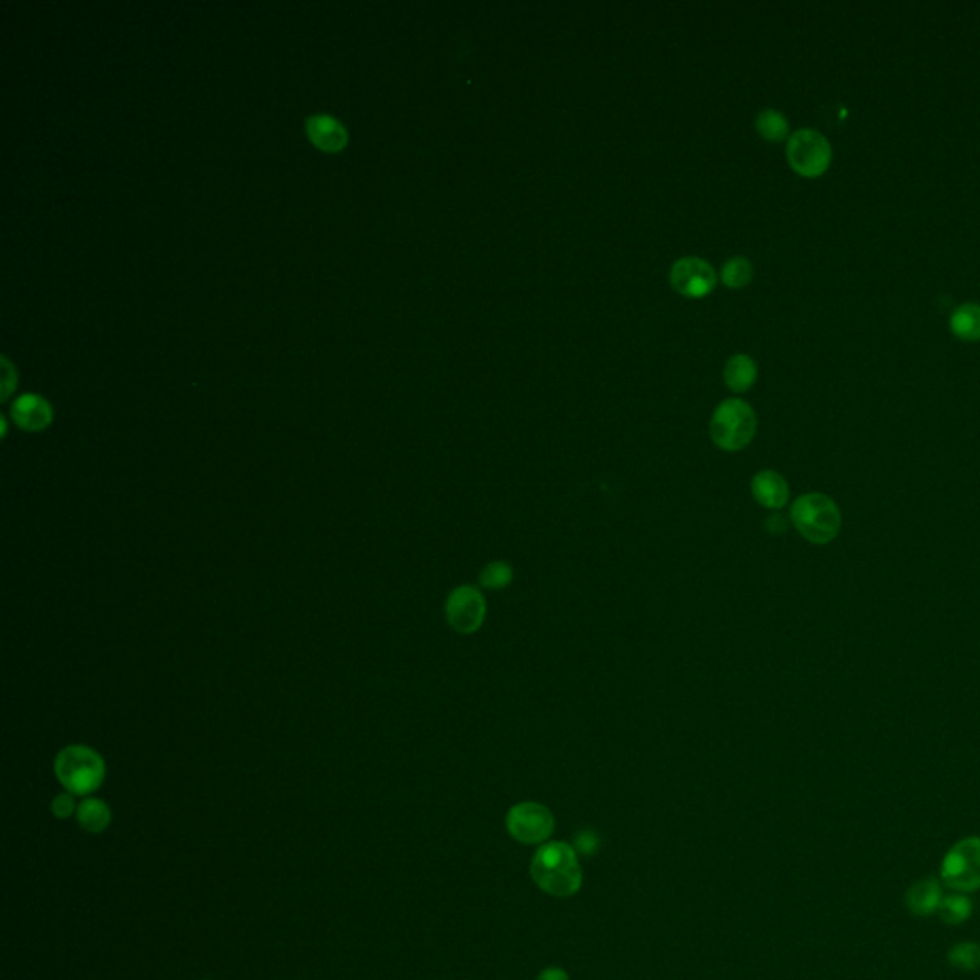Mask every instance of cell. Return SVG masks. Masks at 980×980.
<instances>
[{
	"label": "cell",
	"instance_id": "5",
	"mask_svg": "<svg viewBox=\"0 0 980 980\" xmlns=\"http://www.w3.org/2000/svg\"><path fill=\"white\" fill-rule=\"evenodd\" d=\"M831 159V144L820 131L801 129L789 136L787 161L791 169L804 179H818L825 175Z\"/></svg>",
	"mask_w": 980,
	"mask_h": 980
},
{
	"label": "cell",
	"instance_id": "4",
	"mask_svg": "<svg viewBox=\"0 0 980 980\" xmlns=\"http://www.w3.org/2000/svg\"><path fill=\"white\" fill-rule=\"evenodd\" d=\"M758 420L751 404L741 399L720 402L711 418V439L724 452H739L757 435Z\"/></svg>",
	"mask_w": 980,
	"mask_h": 980
},
{
	"label": "cell",
	"instance_id": "22",
	"mask_svg": "<svg viewBox=\"0 0 980 980\" xmlns=\"http://www.w3.org/2000/svg\"><path fill=\"white\" fill-rule=\"evenodd\" d=\"M75 795L71 793H60L52 801V814L60 820H67L69 816L77 814V802L73 799Z\"/></svg>",
	"mask_w": 980,
	"mask_h": 980
},
{
	"label": "cell",
	"instance_id": "14",
	"mask_svg": "<svg viewBox=\"0 0 980 980\" xmlns=\"http://www.w3.org/2000/svg\"><path fill=\"white\" fill-rule=\"evenodd\" d=\"M757 362L749 355H734L726 362L724 381L734 393H747L757 383Z\"/></svg>",
	"mask_w": 980,
	"mask_h": 980
},
{
	"label": "cell",
	"instance_id": "18",
	"mask_svg": "<svg viewBox=\"0 0 980 980\" xmlns=\"http://www.w3.org/2000/svg\"><path fill=\"white\" fill-rule=\"evenodd\" d=\"M755 127H757L758 134L768 142H781L789 136L787 117L783 113L772 110V108L758 113Z\"/></svg>",
	"mask_w": 980,
	"mask_h": 980
},
{
	"label": "cell",
	"instance_id": "15",
	"mask_svg": "<svg viewBox=\"0 0 980 980\" xmlns=\"http://www.w3.org/2000/svg\"><path fill=\"white\" fill-rule=\"evenodd\" d=\"M77 822L89 833H102L112 824V810L106 802L89 797L77 806Z\"/></svg>",
	"mask_w": 980,
	"mask_h": 980
},
{
	"label": "cell",
	"instance_id": "10",
	"mask_svg": "<svg viewBox=\"0 0 980 980\" xmlns=\"http://www.w3.org/2000/svg\"><path fill=\"white\" fill-rule=\"evenodd\" d=\"M751 492L758 504L766 510H781L787 506L791 489L785 477L774 469H762L751 481Z\"/></svg>",
	"mask_w": 980,
	"mask_h": 980
},
{
	"label": "cell",
	"instance_id": "9",
	"mask_svg": "<svg viewBox=\"0 0 980 980\" xmlns=\"http://www.w3.org/2000/svg\"><path fill=\"white\" fill-rule=\"evenodd\" d=\"M670 284L688 299H703L716 288V272L705 259L682 257L670 268Z\"/></svg>",
	"mask_w": 980,
	"mask_h": 980
},
{
	"label": "cell",
	"instance_id": "13",
	"mask_svg": "<svg viewBox=\"0 0 980 980\" xmlns=\"http://www.w3.org/2000/svg\"><path fill=\"white\" fill-rule=\"evenodd\" d=\"M942 885L935 877H927L914 883L906 892V906L917 917L935 914L942 902Z\"/></svg>",
	"mask_w": 980,
	"mask_h": 980
},
{
	"label": "cell",
	"instance_id": "8",
	"mask_svg": "<svg viewBox=\"0 0 980 980\" xmlns=\"http://www.w3.org/2000/svg\"><path fill=\"white\" fill-rule=\"evenodd\" d=\"M446 621L458 634H475L487 619V598L479 586H456L445 603Z\"/></svg>",
	"mask_w": 980,
	"mask_h": 980
},
{
	"label": "cell",
	"instance_id": "23",
	"mask_svg": "<svg viewBox=\"0 0 980 980\" xmlns=\"http://www.w3.org/2000/svg\"><path fill=\"white\" fill-rule=\"evenodd\" d=\"M600 847V839L598 835L592 831V829H584L580 831L575 839V850L580 852V854H596V850Z\"/></svg>",
	"mask_w": 980,
	"mask_h": 980
},
{
	"label": "cell",
	"instance_id": "21",
	"mask_svg": "<svg viewBox=\"0 0 980 980\" xmlns=\"http://www.w3.org/2000/svg\"><path fill=\"white\" fill-rule=\"evenodd\" d=\"M948 963L954 967V969H959V971H979L980 969V944H975V942H961V944H956L950 952H948Z\"/></svg>",
	"mask_w": 980,
	"mask_h": 980
},
{
	"label": "cell",
	"instance_id": "16",
	"mask_svg": "<svg viewBox=\"0 0 980 980\" xmlns=\"http://www.w3.org/2000/svg\"><path fill=\"white\" fill-rule=\"evenodd\" d=\"M950 330L963 341H980L979 303H967L958 307L950 318Z\"/></svg>",
	"mask_w": 980,
	"mask_h": 980
},
{
	"label": "cell",
	"instance_id": "26",
	"mask_svg": "<svg viewBox=\"0 0 980 980\" xmlns=\"http://www.w3.org/2000/svg\"><path fill=\"white\" fill-rule=\"evenodd\" d=\"M4 364H6V368H4L6 376H4V391H2V397L6 399V397L10 395V391H12L14 383H16V378H12V368H10V364H8V360H6V358H4Z\"/></svg>",
	"mask_w": 980,
	"mask_h": 980
},
{
	"label": "cell",
	"instance_id": "2",
	"mask_svg": "<svg viewBox=\"0 0 980 980\" xmlns=\"http://www.w3.org/2000/svg\"><path fill=\"white\" fill-rule=\"evenodd\" d=\"M789 517L799 535L818 546L835 540L843 527V513L837 502L822 492L799 496L791 506Z\"/></svg>",
	"mask_w": 980,
	"mask_h": 980
},
{
	"label": "cell",
	"instance_id": "6",
	"mask_svg": "<svg viewBox=\"0 0 980 980\" xmlns=\"http://www.w3.org/2000/svg\"><path fill=\"white\" fill-rule=\"evenodd\" d=\"M940 881L956 892L980 889V837H965L950 848L940 864Z\"/></svg>",
	"mask_w": 980,
	"mask_h": 980
},
{
	"label": "cell",
	"instance_id": "17",
	"mask_svg": "<svg viewBox=\"0 0 980 980\" xmlns=\"http://www.w3.org/2000/svg\"><path fill=\"white\" fill-rule=\"evenodd\" d=\"M936 914L946 925H961L973 914V902L963 892L950 894L942 898Z\"/></svg>",
	"mask_w": 980,
	"mask_h": 980
},
{
	"label": "cell",
	"instance_id": "1",
	"mask_svg": "<svg viewBox=\"0 0 980 980\" xmlns=\"http://www.w3.org/2000/svg\"><path fill=\"white\" fill-rule=\"evenodd\" d=\"M531 877L536 887L550 896H575L582 887V869L577 850L565 841L542 845L531 862Z\"/></svg>",
	"mask_w": 980,
	"mask_h": 980
},
{
	"label": "cell",
	"instance_id": "12",
	"mask_svg": "<svg viewBox=\"0 0 980 980\" xmlns=\"http://www.w3.org/2000/svg\"><path fill=\"white\" fill-rule=\"evenodd\" d=\"M12 418L25 431H43L52 424L54 412L50 402L41 395L27 393L12 404Z\"/></svg>",
	"mask_w": 980,
	"mask_h": 980
},
{
	"label": "cell",
	"instance_id": "19",
	"mask_svg": "<svg viewBox=\"0 0 980 980\" xmlns=\"http://www.w3.org/2000/svg\"><path fill=\"white\" fill-rule=\"evenodd\" d=\"M755 276V268L751 265V261L747 257H734L730 259L724 267H722V272H720V278H722V284L730 290H741L745 286L751 284Z\"/></svg>",
	"mask_w": 980,
	"mask_h": 980
},
{
	"label": "cell",
	"instance_id": "3",
	"mask_svg": "<svg viewBox=\"0 0 980 980\" xmlns=\"http://www.w3.org/2000/svg\"><path fill=\"white\" fill-rule=\"evenodd\" d=\"M56 778L77 797H87L106 780V762L87 745H67L54 762Z\"/></svg>",
	"mask_w": 980,
	"mask_h": 980
},
{
	"label": "cell",
	"instance_id": "25",
	"mask_svg": "<svg viewBox=\"0 0 980 980\" xmlns=\"http://www.w3.org/2000/svg\"><path fill=\"white\" fill-rule=\"evenodd\" d=\"M536 980H569V975L561 967H548V969L540 971V975L536 977Z\"/></svg>",
	"mask_w": 980,
	"mask_h": 980
},
{
	"label": "cell",
	"instance_id": "7",
	"mask_svg": "<svg viewBox=\"0 0 980 980\" xmlns=\"http://www.w3.org/2000/svg\"><path fill=\"white\" fill-rule=\"evenodd\" d=\"M506 829L521 845H542L552 837L556 818L552 810L540 802H519L506 814Z\"/></svg>",
	"mask_w": 980,
	"mask_h": 980
},
{
	"label": "cell",
	"instance_id": "11",
	"mask_svg": "<svg viewBox=\"0 0 980 980\" xmlns=\"http://www.w3.org/2000/svg\"><path fill=\"white\" fill-rule=\"evenodd\" d=\"M312 144L324 152H339L347 146L349 134L339 119L328 113L311 115L305 123Z\"/></svg>",
	"mask_w": 980,
	"mask_h": 980
},
{
	"label": "cell",
	"instance_id": "20",
	"mask_svg": "<svg viewBox=\"0 0 980 980\" xmlns=\"http://www.w3.org/2000/svg\"><path fill=\"white\" fill-rule=\"evenodd\" d=\"M513 582V567L508 561H490L489 565L483 567L479 575L481 588L496 592V590H506Z\"/></svg>",
	"mask_w": 980,
	"mask_h": 980
},
{
	"label": "cell",
	"instance_id": "24",
	"mask_svg": "<svg viewBox=\"0 0 980 980\" xmlns=\"http://www.w3.org/2000/svg\"><path fill=\"white\" fill-rule=\"evenodd\" d=\"M764 527L772 535H781L787 529V521H785V517H781L780 513H772V515H768Z\"/></svg>",
	"mask_w": 980,
	"mask_h": 980
}]
</instances>
